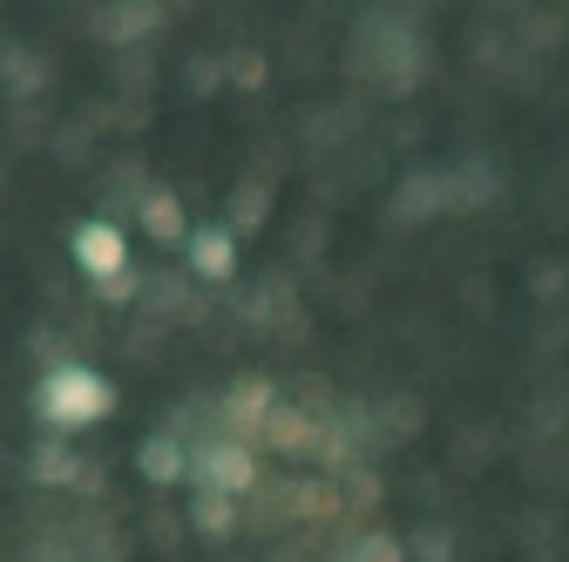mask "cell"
I'll return each mask as SVG.
<instances>
[{
	"mask_svg": "<svg viewBox=\"0 0 569 562\" xmlns=\"http://www.w3.org/2000/svg\"><path fill=\"white\" fill-rule=\"evenodd\" d=\"M264 203H271V190H264V183H238V197H231V231H238V238L264 224Z\"/></svg>",
	"mask_w": 569,
	"mask_h": 562,
	"instance_id": "obj_12",
	"label": "cell"
},
{
	"mask_svg": "<svg viewBox=\"0 0 569 562\" xmlns=\"http://www.w3.org/2000/svg\"><path fill=\"white\" fill-rule=\"evenodd\" d=\"M136 292H142V278H136V271H122V278H109V285H96V299H102V305H129Z\"/></svg>",
	"mask_w": 569,
	"mask_h": 562,
	"instance_id": "obj_14",
	"label": "cell"
},
{
	"mask_svg": "<svg viewBox=\"0 0 569 562\" xmlns=\"http://www.w3.org/2000/svg\"><path fill=\"white\" fill-rule=\"evenodd\" d=\"M346 562H407V542L393 529H367V535L346 542Z\"/></svg>",
	"mask_w": 569,
	"mask_h": 562,
	"instance_id": "obj_11",
	"label": "cell"
},
{
	"mask_svg": "<svg viewBox=\"0 0 569 562\" xmlns=\"http://www.w3.org/2000/svg\"><path fill=\"white\" fill-rule=\"evenodd\" d=\"M183 258H190V271L203 278V285H224V278L238 271V231L231 224H203V231H190Z\"/></svg>",
	"mask_w": 569,
	"mask_h": 562,
	"instance_id": "obj_4",
	"label": "cell"
},
{
	"mask_svg": "<svg viewBox=\"0 0 569 562\" xmlns=\"http://www.w3.org/2000/svg\"><path fill=\"white\" fill-rule=\"evenodd\" d=\"M190 529L210 535V542H224V535L238 529V502L218 495V488H197V495H190Z\"/></svg>",
	"mask_w": 569,
	"mask_h": 562,
	"instance_id": "obj_10",
	"label": "cell"
},
{
	"mask_svg": "<svg viewBox=\"0 0 569 562\" xmlns=\"http://www.w3.org/2000/svg\"><path fill=\"white\" fill-rule=\"evenodd\" d=\"M136 468H142V481H157V488H177V481H190V454L170 441V434H150L136 448Z\"/></svg>",
	"mask_w": 569,
	"mask_h": 562,
	"instance_id": "obj_8",
	"label": "cell"
},
{
	"mask_svg": "<svg viewBox=\"0 0 569 562\" xmlns=\"http://www.w3.org/2000/svg\"><path fill=\"white\" fill-rule=\"evenodd\" d=\"M0 177H8V163H0Z\"/></svg>",
	"mask_w": 569,
	"mask_h": 562,
	"instance_id": "obj_19",
	"label": "cell"
},
{
	"mask_svg": "<svg viewBox=\"0 0 569 562\" xmlns=\"http://www.w3.org/2000/svg\"><path fill=\"white\" fill-rule=\"evenodd\" d=\"M224 76H231L238 89H264V54H258V48H238V54L224 61Z\"/></svg>",
	"mask_w": 569,
	"mask_h": 562,
	"instance_id": "obj_13",
	"label": "cell"
},
{
	"mask_svg": "<svg viewBox=\"0 0 569 562\" xmlns=\"http://www.w3.org/2000/svg\"><path fill=\"white\" fill-rule=\"evenodd\" d=\"M142 231H150L157 244H190V224H183V203L170 190H150L142 197Z\"/></svg>",
	"mask_w": 569,
	"mask_h": 562,
	"instance_id": "obj_9",
	"label": "cell"
},
{
	"mask_svg": "<svg viewBox=\"0 0 569 562\" xmlns=\"http://www.w3.org/2000/svg\"><path fill=\"white\" fill-rule=\"evenodd\" d=\"M68 251H76V264L96 278V285H109V278H122V271H129V238H122L109 218H89L76 238H68Z\"/></svg>",
	"mask_w": 569,
	"mask_h": 562,
	"instance_id": "obj_3",
	"label": "cell"
},
{
	"mask_svg": "<svg viewBox=\"0 0 569 562\" xmlns=\"http://www.w3.org/2000/svg\"><path fill=\"white\" fill-rule=\"evenodd\" d=\"M264 441H271L278 454H312V448L326 441V428H319L306 407H284V400H278V413L264 420Z\"/></svg>",
	"mask_w": 569,
	"mask_h": 562,
	"instance_id": "obj_5",
	"label": "cell"
},
{
	"mask_svg": "<svg viewBox=\"0 0 569 562\" xmlns=\"http://www.w3.org/2000/svg\"><path fill=\"white\" fill-rule=\"evenodd\" d=\"M0 76L21 82V89H34V61H28V54H0Z\"/></svg>",
	"mask_w": 569,
	"mask_h": 562,
	"instance_id": "obj_16",
	"label": "cell"
},
{
	"mask_svg": "<svg viewBox=\"0 0 569 562\" xmlns=\"http://www.w3.org/2000/svg\"><path fill=\"white\" fill-rule=\"evenodd\" d=\"M278 562H299V555H278Z\"/></svg>",
	"mask_w": 569,
	"mask_h": 562,
	"instance_id": "obj_18",
	"label": "cell"
},
{
	"mask_svg": "<svg viewBox=\"0 0 569 562\" xmlns=\"http://www.w3.org/2000/svg\"><path fill=\"white\" fill-rule=\"evenodd\" d=\"M218 76H224V61H197V68H190V89H197V96L218 89Z\"/></svg>",
	"mask_w": 569,
	"mask_h": 562,
	"instance_id": "obj_17",
	"label": "cell"
},
{
	"mask_svg": "<svg viewBox=\"0 0 569 562\" xmlns=\"http://www.w3.org/2000/svg\"><path fill=\"white\" fill-rule=\"evenodd\" d=\"M28 468H34V481L41 488H82V461H76V448H68L61 434H48V441H34V454H28Z\"/></svg>",
	"mask_w": 569,
	"mask_h": 562,
	"instance_id": "obj_7",
	"label": "cell"
},
{
	"mask_svg": "<svg viewBox=\"0 0 569 562\" xmlns=\"http://www.w3.org/2000/svg\"><path fill=\"white\" fill-rule=\"evenodd\" d=\"M271 413H278V393H271L264 373H244V380L224 393V420H231V428H264Z\"/></svg>",
	"mask_w": 569,
	"mask_h": 562,
	"instance_id": "obj_6",
	"label": "cell"
},
{
	"mask_svg": "<svg viewBox=\"0 0 569 562\" xmlns=\"http://www.w3.org/2000/svg\"><path fill=\"white\" fill-rule=\"evenodd\" d=\"M136 28H157V8H122V14H109V34H136Z\"/></svg>",
	"mask_w": 569,
	"mask_h": 562,
	"instance_id": "obj_15",
	"label": "cell"
},
{
	"mask_svg": "<svg viewBox=\"0 0 569 562\" xmlns=\"http://www.w3.org/2000/svg\"><path fill=\"white\" fill-rule=\"evenodd\" d=\"M34 413H41V428H48V434H82V428H96V420L116 413V387H109L96 367L61 360V367L41 373V387H34Z\"/></svg>",
	"mask_w": 569,
	"mask_h": 562,
	"instance_id": "obj_1",
	"label": "cell"
},
{
	"mask_svg": "<svg viewBox=\"0 0 569 562\" xmlns=\"http://www.w3.org/2000/svg\"><path fill=\"white\" fill-rule=\"evenodd\" d=\"M190 481L197 488H218V495H251V481H258V461L244 441H210L203 454H190Z\"/></svg>",
	"mask_w": 569,
	"mask_h": 562,
	"instance_id": "obj_2",
	"label": "cell"
}]
</instances>
